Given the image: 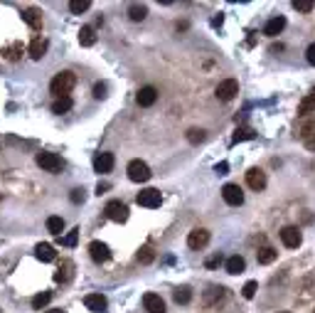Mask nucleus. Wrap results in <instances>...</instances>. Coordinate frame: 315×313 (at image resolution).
I'll return each mask as SVG.
<instances>
[{
    "instance_id": "nucleus-1",
    "label": "nucleus",
    "mask_w": 315,
    "mask_h": 313,
    "mask_svg": "<svg viewBox=\"0 0 315 313\" xmlns=\"http://www.w3.org/2000/svg\"><path fill=\"white\" fill-rule=\"evenodd\" d=\"M74 86H76V74L69 72V69H64V72H57V74H55V79H52V84H50V91H52L57 99H62V96H69V94H71Z\"/></svg>"
},
{
    "instance_id": "nucleus-2",
    "label": "nucleus",
    "mask_w": 315,
    "mask_h": 313,
    "mask_svg": "<svg viewBox=\"0 0 315 313\" xmlns=\"http://www.w3.org/2000/svg\"><path fill=\"white\" fill-rule=\"evenodd\" d=\"M35 160H37V165H40L45 173H52V175H57V173L64 168L62 158H60L57 153H50V151H40V153L35 156Z\"/></svg>"
},
{
    "instance_id": "nucleus-3",
    "label": "nucleus",
    "mask_w": 315,
    "mask_h": 313,
    "mask_svg": "<svg viewBox=\"0 0 315 313\" xmlns=\"http://www.w3.org/2000/svg\"><path fill=\"white\" fill-rule=\"evenodd\" d=\"M237 94H239V81H237V79H224V81H219L217 89H214V96H217L219 101H232Z\"/></svg>"
},
{
    "instance_id": "nucleus-4",
    "label": "nucleus",
    "mask_w": 315,
    "mask_h": 313,
    "mask_svg": "<svg viewBox=\"0 0 315 313\" xmlns=\"http://www.w3.org/2000/svg\"><path fill=\"white\" fill-rule=\"evenodd\" d=\"M150 168H148V163H143V160H130L128 163V178L133 180V183H148L150 180Z\"/></svg>"
},
{
    "instance_id": "nucleus-5",
    "label": "nucleus",
    "mask_w": 315,
    "mask_h": 313,
    "mask_svg": "<svg viewBox=\"0 0 315 313\" xmlns=\"http://www.w3.org/2000/svg\"><path fill=\"white\" fill-rule=\"evenodd\" d=\"M135 202H138L140 207H148V210H153V207H160V202H163V195H160V190H155V188L140 190V192H138V197H135Z\"/></svg>"
},
{
    "instance_id": "nucleus-6",
    "label": "nucleus",
    "mask_w": 315,
    "mask_h": 313,
    "mask_svg": "<svg viewBox=\"0 0 315 313\" xmlns=\"http://www.w3.org/2000/svg\"><path fill=\"white\" fill-rule=\"evenodd\" d=\"M104 212H106V217H109L111 222H126L128 220V207L121 202V200H111V202H106Z\"/></svg>"
},
{
    "instance_id": "nucleus-7",
    "label": "nucleus",
    "mask_w": 315,
    "mask_h": 313,
    "mask_svg": "<svg viewBox=\"0 0 315 313\" xmlns=\"http://www.w3.org/2000/svg\"><path fill=\"white\" fill-rule=\"evenodd\" d=\"M209 239H212V235H209V230H204V227H197V230H192L188 235V247L189 249H204L207 244H209Z\"/></svg>"
},
{
    "instance_id": "nucleus-8",
    "label": "nucleus",
    "mask_w": 315,
    "mask_h": 313,
    "mask_svg": "<svg viewBox=\"0 0 315 313\" xmlns=\"http://www.w3.org/2000/svg\"><path fill=\"white\" fill-rule=\"evenodd\" d=\"M281 242H283V247H288V249H298V247H301V242H303L301 230H298V227H293V225L283 227V230H281Z\"/></svg>"
},
{
    "instance_id": "nucleus-9",
    "label": "nucleus",
    "mask_w": 315,
    "mask_h": 313,
    "mask_svg": "<svg viewBox=\"0 0 315 313\" xmlns=\"http://www.w3.org/2000/svg\"><path fill=\"white\" fill-rule=\"evenodd\" d=\"M222 197H224V202L232 205V207H239V205L244 202V192H242L239 185H234V183H227V185L222 188Z\"/></svg>"
},
{
    "instance_id": "nucleus-10",
    "label": "nucleus",
    "mask_w": 315,
    "mask_h": 313,
    "mask_svg": "<svg viewBox=\"0 0 315 313\" xmlns=\"http://www.w3.org/2000/svg\"><path fill=\"white\" fill-rule=\"evenodd\" d=\"M114 163H116L114 153H96V156H94V170H96L99 175L111 173V170H114Z\"/></svg>"
},
{
    "instance_id": "nucleus-11",
    "label": "nucleus",
    "mask_w": 315,
    "mask_h": 313,
    "mask_svg": "<svg viewBox=\"0 0 315 313\" xmlns=\"http://www.w3.org/2000/svg\"><path fill=\"white\" fill-rule=\"evenodd\" d=\"M84 306H86L89 311L101 313V311H106L109 301H106V296H104V294H86V296H84Z\"/></svg>"
},
{
    "instance_id": "nucleus-12",
    "label": "nucleus",
    "mask_w": 315,
    "mask_h": 313,
    "mask_svg": "<svg viewBox=\"0 0 315 313\" xmlns=\"http://www.w3.org/2000/svg\"><path fill=\"white\" fill-rule=\"evenodd\" d=\"M143 306H145L148 313H165V301H163L158 294H153V291H148V294L143 296Z\"/></svg>"
},
{
    "instance_id": "nucleus-13",
    "label": "nucleus",
    "mask_w": 315,
    "mask_h": 313,
    "mask_svg": "<svg viewBox=\"0 0 315 313\" xmlns=\"http://www.w3.org/2000/svg\"><path fill=\"white\" fill-rule=\"evenodd\" d=\"M247 185L256 192H261V190L266 188V173L263 170H258V168H252V170H247Z\"/></svg>"
},
{
    "instance_id": "nucleus-14",
    "label": "nucleus",
    "mask_w": 315,
    "mask_h": 313,
    "mask_svg": "<svg viewBox=\"0 0 315 313\" xmlns=\"http://www.w3.org/2000/svg\"><path fill=\"white\" fill-rule=\"evenodd\" d=\"M135 101H138V106H143V109L153 106V104L158 101V89H155V86H143V89L138 91Z\"/></svg>"
},
{
    "instance_id": "nucleus-15",
    "label": "nucleus",
    "mask_w": 315,
    "mask_h": 313,
    "mask_svg": "<svg viewBox=\"0 0 315 313\" xmlns=\"http://www.w3.org/2000/svg\"><path fill=\"white\" fill-rule=\"evenodd\" d=\"M89 254H91V259H94L96 264H104V261L111 259V251H109V247H106L104 242H91V244H89Z\"/></svg>"
},
{
    "instance_id": "nucleus-16",
    "label": "nucleus",
    "mask_w": 315,
    "mask_h": 313,
    "mask_svg": "<svg viewBox=\"0 0 315 313\" xmlns=\"http://www.w3.org/2000/svg\"><path fill=\"white\" fill-rule=\"evenodd\" d=\"M22 20H25L32 30H40V27H42V12H40L37 7H27V10L22 12Z\"/></svg>"
},
{
    "instance_id": "nucleus-17",
    "label": "nucleus",
    "mask_w": 315,
    "mask_h": 313,
    "mask_svg": "<svg viewBox=\"0 0 315 313\" xmlns=\"http://www.w3.org/2000/svg\"><path fill=\"white\" fill-rule=\"evenodd\" d=\"M283 27H286V17H273V20H268L266 22V27H263V35H268V37H276V35H281L283 32Z\"/></svg>"
},
{
    "instance_id": "nucleus-18",
    "label": "nucleus",
    "mask_w": 315,
    "mask_h": 313,
    "mask_svg": "<svg viewBox=\"0 0 315 313\" xmlns=\"http://www.w3.org/2000/svg\"><path fill=\"white\" fill-rule=\"evenodd\" d=\"M35 254H37V259L45 261V264H50V261L57 259V251H55L52 244H37V247H35Z\"/></svg>"
},
{
    "instance_id": "nucleus-19",
    "label": "nucleus",
    "mask_w": 315,
    "mask_h": 313,
    "mask_svg": "<svg viewBox=\"0 0 315 313\" xmlns=\"http://www.w3.org/2000/svg\"><path fill=\"white\" fill-rule=\"evenodd\" d=\"M71 271H74V264L64 259L62 264H60V269L55 271V281H57V284H66V281L71 279Z\"/></svg>"
},
{
    "instance_id": "nucleus-20",
    "label": "nucleus",
    "mask_w": 315,
    "mask_h": 313,
    "mask_svg": "<svg viewBox=\"0 0 315 313\" xmlns=\"http://www.w3.org/2000/svg\"><path fill=\"white\" fill-rule=\"evenodd\" d=\"M222 299H224V289H222V286H212V289L202 296V304H204V306H214V304H219Z\"/></svg>"
},
{
    "instance_id": "nucleus-21",
    "label": "nucleus",
    "mask_w": 315,
    "mask_h": 313,
    "mask_svg": "<svg viewBox=\"0 0 315 313\" xmlns=\"http://www.w3.org/2000/svg\"><path fill=\"white\" fill-rule=\"evenodd\" d=\"M128 17H130L133 22H143V20L148 17V7L140 5V2H133V5L128 7Z\"/></svg>"
},
{
    "instance_id": "nucleus-22",
    "label": "nucleus",
    "mask_w": 315,
    "mask_h": 313,
    "mask_svg": "<svg viewBox=\"0 0 315 313\" xmlns=\"http://www.w3.org/2000/svg\"><path fill=\"white\" fill-rule=\"evenodd\" d=\"M244 269H247V261H244V256L234 254V256H229V259H227V271H229V274H242Z\"/></svg>"
},
{
    "instance_id": "nucleus-23",
    "label": "nucleus",
    "mask_w": 315,
    "mask_h": 313,
    "mask_svg": "<svg viewBox=\"0 0 315 313\" xmlns=\"http://www.w3.org/2000/svg\"><path fill=\"white\" fill-rule=\"evenodd\" d=\"M71 106H74L71 96H62V99H55V104H52V114L62 116V114H66V111H71Z\"/></svg>"
},
{
    "instance_id": "nucleus-24",
    "label": "nucleus",
    "mask_w": 315,
    "mask_h": 313,
    "mask_svg": "<svg viewBox=\"0 0 315 313\" xmlns=\"http://www.w3.org/2000/svg\"><path fill=\"white\" fill-rule=\"evenodd\" d=\"M45 52H47V40L37 37V40L30 45V57H32V60H42V57H45Z\"/></svg>"
},
{
    "instance_id": "nucleus-25",
    "label": "nucleus",
    "mask_w": 315,
    "mask_h": 313,
    "mask_svg": "<svg viewBox=\"0 0 315 313\" xmlns=\"http://www.w3.org/2000/svg\"><path fill=\"white\" fill-rule=\"evenodd\" d=\"M276 256H278V251L273 249V247H261V249L256 251L258 264H273V261H276Z\"/></svg>"
},
{
    "instance_id": "nucleus-26",
    "label": "nucleus",
    "mask_w": 315,
    "mask_h": 313,
    "mask_svg": "<svg viewBox=\"0 0 315 313\" xmlns=\"http://www.w3.org/2000/svg\"><path fill=\"white\" fill-rule=\"evenodd\" d=\"M173 299H175V304L185 306V304L192 301V289H189V286H178V289L173 291Z\"/></svg>"
},
{
    "instance_id": "nucleus-27",
    "label": "nucleus",
    "mask_w": 315,
    "mask_h": 313,
    "mask_svg": "<svg viewBox=\"0 0 315 313\" xmlns=\"http://www.w3.org/2000/svg\"><path fill=\"white\" fill-rule=\"evenodd\" d=\"M79 42H81L84 47H91V45L96 42V35H94V27H89V25H84V27L79 30Z\"/></svg>"
},
{
    "instance_id": "nucleus-28",
    "label": "nucleus",
    "mask_w": 315,
    "mask_h": 313,
    "mask_svg": "<svg viewBox=\"0 0 315 313\" xmlns=\"http://www.w3.org/2000/svg\"><path fill=\"white\" fill-rule=\"evenodd\" d=\"M47 230H50L55 237H62V232H64V220H62V217H57V215L47 217Z\"/></svg>"
},
{
    "instance_id": "nucleus-29",
    "label": "nucleus",
    "mask_w": 315,
    "mask_h": 313,
    "mask_svg": "<svg viewBox=\"0 0 315 313\" xmlns=\"http://www.w3.org/2000/svg\"><path fill=\"white\" fill-rule=\"evenodd\" d=\"M50 301H52V294H50V291H42V294H37V296L32 299V309H35V311H42Z\"/></svg>"
},
{
    "instance_id": "nucleus-30",
    "label": "nucleus",
    "mask_w": 315,
    "mask_h": 313,
    "mask_svg": "<svg viewBox=\"0 0 315 313\" xmlns=\"http://www.w3.org/2000/svg\"><path fill=\"white\" fill-rule=\"evenodd\" d=\"M91 7V0H71L69 2V10L74 12V15H81V12H86Z\"/></svg>"
},
{
    "instance_id": "nucleus-31",
    "label": "nucleus",
    "mask_w": 315,
    "mask_h": 313,
    "mask_svg": "<svg viewBox=\"0 0 315 313\" xmlns=\"http://www.w3.org/2000/svg\"><path fill=\"white\" fill-rule=\"evenodd\" d=\"M315 111V96L311 94V96H306L303 101H301V106H298V114L301 116H306V114H313Z\"/></svg>"
},
{
    "instance_id": "nucleus-32",
    "label": "nucleus",
    "mask_w": 315,
    "mask_h": 313,
    "mask_svg": "<svg viewBox=\"0 0 315 313\" xmlns=\"http://www.w3.org/2000/svg\"><path fill=\"white\" fill-rule=\"evenodd\" d=\"M252 138H256V133H253L252 128H237V133H234L232 143H239V141H252Z\"/></svg>"
},
{
    "instance_id": "nucleus-33",
    "label": "nucleus",
    "mask_w": 315,
    "mask_h": 313,
    "mask_svg": "<svg viewBox=\"0 0 315 313\" xmlns=\"http://www.w3.org/2000/svg\"><path fill=\"white\" fill-rule=\"evenodd\" d=\"M204 138H207V133H204L202 128H189V131H188V141H189V143H194V146H197V143H202Z\"/></svg>"
},
{
    "instance_id": "nucleus-34",
    "label": "nucleus",
    "mask_w": 315,
    "mask_h": 313,
    "mask_svg": "<svg viewBox=\"0 0 315 313\" xmlns=\"http://www.w3.org/2000/svg\"><path fill=\"white\" fill-rule=\"evenodd\" d=\"M153 259H155V251L150 249V247H143V249L138 251V261L140 264H150Z\"/></svg>"
},
{
    "instance_id": "nucleus-35",
    "label": "nucleus",
    "mask_w": 315,
    "mask_h": 313,
    "mask_svg": "<svg viewBox=\"0 0 315 313\" xmlns=\"http://www.w3.org/2000/svg\"><path fill=\"white\" fill-rule=\"evenodd\" d=\"M60 242H62L64 247H76V242H79V230H71V232H69L64 239L60 237Z\"/></svg>"
},
{
    "instance_id": "nucleus-36",
    "label": "nucleus",
    "mask_w": 315,
    "mask_h": 313,
    "mask_svg": "<svg viewBox=\"0 0 315 313\" xmlns=\"http://www.w3.org/2000/svg\"><path fill=\"white\" fill-rule=\"evenodd\" d=\"M293 7H296L298 12H311V10L315 7V2H313V0H296V2H293Z\"/></svg>"
},
{
    "instance_id": "nucleus-37",
    "label": "nucleus",
    "mask_w": 315,
    "mask_h": 313,
    "mask_svg": "<svg viewBox=\"0 0 315 313\" xmlns=\"http://www.w3.org/2000/svg\"><path fill=\"white\" fill-rule=\"evenodd\" d=\"M256 289H258V284H256V281H247V284H244V289H242L244 299H253V296H256Z\"/></svg>"
},
{
    "instance_id": "nucleus-38",
    "label": "nucleus",
    "mask_w": 315,
    "mask_h": 313,
    "mask_svg": "<svg viewBox=\"0 0 315 313\" xmlns=\"http://www.w3.org/2000/svg\"><path fill=\"white\" fill-rule=\"evenodd\" d=\"M69 200L74 202V205H81L84 200H86V192L81 188H76V190H71V195H69Z\"/></svg>"
},
{
    "instance_id": "nucleus-39",
    "label": "nucleus",
    "mask_w": 315,
    "mask_h": 313,
    "mask_svg": "<svg viewBox=\"0 0 315 313\" xmlns=\"http://www.w3.org/2000/svg\"><path fill=\"white\" fill-rule=\"evenodd\" d=\"M104 96H106V84L99 81V84L94 86V99H104Z\"/></svg>"
},
{
    "instance_id": "nucleus-40",
    "label": "nucleus",
    "mask_w": 315,
    "mask_h": 313,
    "mask_svg": "<svg viewBox=\"0 0 315 313\" xmlns=\"http://www.w3.org/2000/svg\"><path fill=\"white\" fill-rule=\"evenodd\" d=\"M306 60H308V64H313L315 67V42L313 45H308V50H306Z\"/></svg>"
},
{
    "instance_id": "nucleus-41",
    "label": "nucleus",
    "mask_w": 315,
    "mask_h": 313,
    "mask_svg": "<svg viewBox=\"0 0 315 313\" xmlns=\"http://www.w3.org/2000/svg\"><path fill=\"white\" fill-rule=\"evenodd\" d=\"M20 52H22V45L17 42V45H12V50H10V55H7V57H10V60H17V57H20Z\"/></svg>"
},
{
    "instance_id": "nucleus-42",
    "label": "nucleus",
    "mask_w": 315,
    "mask_h": 313,
    "mask_svg": "<svg viewBox=\"0 0 315 313\" xmlns=\"http://www.w3.org/2000/svg\"><path fill=\"white\" fill-rule=\"evenodd\" d=\"M219 261H222V254H214L212 259H207V266H209V269H214V266H219Z\"/></svg>"
},
{
    "instance_id": "nucleus-43",
    "label": "nucleus",
    "mask_w": 315,
    "mask_h": 313,
    "mask_svg": "<svg viewBox=\"0 0 315 313\" xmlns=\"http://www.w3.org/2000/svg\"><path fill=\"white\" fill-rule=\"evenodd\" d=\"M214 170H217L219 175H227V170H229V163H219V165H217Z\"/></svg>"
},
{
    "instance_id": "nucleus-44",
    "label": "nucleus",
    "mask_w": 315,
    "mask_h": 313,
    "mask_svg": "<svg viewBox=\"0 0 315 313\" xmlns=\"http://www.w3.org/2000/svg\"><path fill=\"white\" fill-rule=\"evenodd\" d=\"M109 190V183H99V188H96V192L101 195V192H106Z\"/></svg>"
},
{
    "instance_id": "nucleus-45",
    "label": "nucleus",
    "mask_w": 315,
    "mask_h": 313,
    "mask_svg": "<svg viewBox=\"0 0 315 313\" xmlns=\"http://www.w3.org/2000/svg\"><path fill=\"white\" fill-rule=\"evenodd\" d=\"M45 313H66V311H62V309H52V311H45Z\"/></svg>"
},
{
    "instance_id": "nucleus-46",
    "label": "nucleus",
    "mask_w": 315,
    "mask_h": 313,
    "mask_svg": "<svg viewBox=\"0 0 315 313\" xmlns=\"http://www.w3.org/2000/svg\"><path fill=\"white\" fill-rule=\"evenodd\" d=\"M281 313H291V311H281Z\"/></svg>"
},
{
    "instance_id": "nucleus-47",
    "label": "nucleus",
    "mask_w": 315,
    "mask_h": 313,
    "mask_svg": "<svg viewBox=\"0 0 315 313\" xmlns=\"http://www.w3.org/2000/svg\"><path fill=\"white\" fill-rule=\"evenodd\" d=\"M0 313H2V311H0Z\"/></svg>"
},
{
    "instance_id": "nucleus-48",
    "label": "nucleus",
    "mask_w": 315,
    "mask_h": 313,
    "mask_svg": "<svg viewBox=\"0 0 315 313\" xmlns=\"http://www.w3.org/2000/svg\"><path fill=\"white\" fill-rule=\"evenodd\" d=\"M313 313H315V311H313Z\"/></svg>"
}]
</instances>
